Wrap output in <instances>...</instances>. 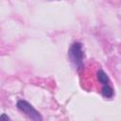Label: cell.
Wrapping results in <instances>:
<instances>
[{
    "label": "cell",
    "mask_w": 121,
    "mask_h": 121,
    "mask_svg": "<svg viewBox=\"0 0 121 121\" xmlns=\"http://www.w3.org/2000/svg\"><path fill=\"white\" fill-rule=\"evenodd\" d=\"M68 56H69V59L71 60V62L75 65V67L78 70H79L83 67L84 52L82 50V45H81L80 43L76 42L70 46Z\"/></svg>",
    "instance_id": "cell-1"
},
{
    "label": "cell",
    "mask_w": 121,
    "mask_h": 121,
    "mask_svg": "<svg viewBox=\"0 0 121 121\" xmlns=\"http://www.w3.org/2000/svg\"><path fill=\"white\" fill-rule=\"evenodd\" d=\"M17 108L23 112L25 114H26L30 119L35 120V121H41L43 118L40 115V113L26 101L25 100H19L17 102Z\"/></svg>",
    "instance_id": "cell-2"
},
{
    "label": "cell",
    "mask_w": 121,
    "mask_h": 121,
    "mask_svg": "<svg viewBox=\"0 0 121 121\" xmlns=\"http://www.w3.org/2000/svg\"><path fill=\"white\" fill-rule=\"evenodd\" d=\"M101 93H102V95L107 97V98H111L112 95H113V89L108 84H105L103 85L102 87V90H101Z\"/></svg>",
    "instance_id": "cell-3"
},
{
    "label": "cell",
    "mask_w": 121,
    "mask_h": 121,
    "mask_svg": "<svg viewBox=\"0 0 121 121\" xmlns=\"http://www.w3.org/2000/svg\"><path fill=\"white\" fill-rule=\"evenodd\" d=\"M97 78H98V81L100 83H102L103 85L109 83V78H108L107 74L104 71H102V70H98V72H97Z\"/></svg>",
    "instance_id": "cell-4"
}]
</instances>
